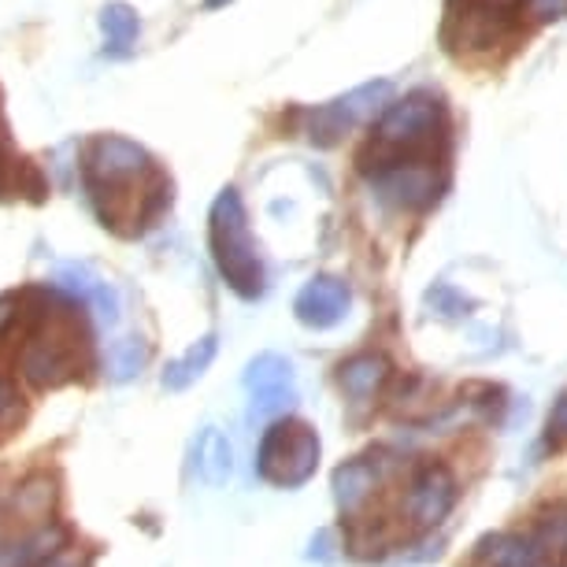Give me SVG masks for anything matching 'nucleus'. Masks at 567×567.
Listing matches in <instances>:
<instances>
[{"label":"nucleus","mask_w":567,"mask_h":567,"mask_svg":"<svg viewBox=\"0 0 567 567\" xmlns=\"http://www.w3.org/2000/svg\"><path fill=\"white\" fill-rule=\"evenodd\" d=\"M208 245L216 256L219 275L227 278V286L241 301H256L264 293V264L256 252L249 216H245L241 194L227 186L216 197V205L208 212Z\"/></svg>","instance_id":"3"},{"label":"nucleus","mask_w":567,"mask_h":567,"mask_svg":"<svg viewBox=\"0 0 567 567\" xmlns=\"http://www.w3.org/2000/svg\"><path fill=\"white\" fill-rule=\"evenodd\" d=\"M245 386L252 393V412L256 415H267V412H278L293 401V368L286 357L278 352H264L249 363L245 371Z\"/></svg>","instance_id":"9"},{"label":"nucleus","mask_w":567,"mask_h":567,"mask_svg":"<svg viewBox=\"0 0 567 567\" xmlns=\"http://www.w3.org/2000/svg\"><path fill=\"white\" fill-rule=\"evenodd\" d=\"M19 415H23V409H19V398L16 390L8 386L4 379H0V426H12Z\"/></svg>","instance_id":"23"},{"label":"nucleus","mask_w":567,"mask_h":567,"mask_svg":"<svg viewBox=\"0 0 567 567\" xmlns=\"http://www.w3.org/2000/svg\"><path fill=\"white\" fill-rule=\"evenodd\" d=\"M386 97H390V82L379 79V82H368V85H360V90L346 93V97L323 104V109L308 112V131H305L308 142L334 145L338 137L346 131H352L357 123L371 120V115L386 104Z\"/></svg>","instance_id":"7"},{"label":"nucleus","mask_w":567,"mask_h":567,"mask_svg":"<svg viewBox=\"0 0 567 567\" xmlns=\"http://www.w3.org/2000/svg\"><path fill=\"white\" fill-rule=\"evenodd\" d=\"M319 464V434L301 420H278L267 426L260 453H256V471L271 486H301L316 475Z\"/></svg>","instance_id":"4"},{"label":"nucleus","mask_w":567,"mask_h":567,"mask_svg":"<svg viewBox=\"0 0 567 567\" xmlns=\"http://www.w3.org/2000/svg\"><path fill=\"white\" fill-rule=\"evenodd\" d=\"M148 363V349L142 338H123L115 341V346L109 349V371L115 382H131L142 374V368Z\"/></svg>","instance_id":"20"},{"label":"nucleus","mask_w":567,"mask_h":567,"mask_svg":"<svg viewBox=\"0 0 567 567\" xmlns=\"http://www.w3.org/2000/svg\"><path fill=\"white\" fill-rule=\"evenodd\" d=\"M505 34V16L494 0H464V12H449L445 38L453 49H494Z\"/></svg>","instance_id":"8"},{"label":"nucleus","mask_w":567,"mask_h":567,"mask_svg":"<svg viewBox=\"0 0 567 567\" xmlns=\"http://www.w3.org/2000/svg\"><path fill=\"white\" fill-rule=\"evenodd\" d=\"M12 308H16V301H12V297H0V330H4L8 323H12V319H16V312H12Z\"/></svg>","instance_id":"27"},{"label":"nucleus","mask_w":567,"mask_h":567,"mask_svg":"<svg viewBox=\"0 0 567 567\" xmlns=\"http://www.w3.org/2000/svg\"><path fill=\"white\" fill-rule=\"evenodd\" d=\"M197 471H200V478L212 486H223L234 471L230 442L216 431V426H208V431L197 437Z\"/></svg>","instance_id":"18"},{"label":"nucleus","mask_w":567,"mask_h":567,"mask_svg":"<svg viewBox=\"0 0 567 567\" xmlns=\"http://www.w3.org/2000/svg\"><path fill=\"white\" fill-rule=\"evenodd\" d=\"M379 475H382V464L374 456H360V460H349L334 471V489H338V505L346 512H357L363 501L374 494L379 486Z\"/></svg>","instance_id":"14"},{"label":"nucleus","mask_w":567,"mask_h":567,"mask_svg":"<svg viewBox=\"0 0 567 567\" xmlns=\"http://www.w3.org/2000/svg\"><path fill=\"white\" fill-rule=\"evenodd\" d=\"M453 501H456V478L445 467H426L412 483L409 497H404V512H409L415 527H434L453 508Z\"/></svg>","instance_id":"10"},{"label":"nucleus","mask_w":567,"mask_h":567,"mask_svg":"<svg viewBox=\"0 0 567 567\" xmlns=\"http://www.w3.org/2000/svg\"><path fill=\"white\" fill-rule=\"evenodd\" d=\"M478 560L483 567H542L545 549L534 538H519V534H497L478 545Z\"/></svg>","instance_id":"15"},{"label":"nucleus","mask_w":567,"mask_h":567,"mask_svg":"<svg viewBox=\"0 0 567 567\" xmlns=\"http://www.w3.org/2000/svg\"><path fill=\"white\" fill-rule=\"evenodd\" d=\"M101 30H104V38H109L112 56H126V52L134 49L137 34H142V19H137L131 4L115 0V4L101 8Z\"/></svg>","instance_id":"17"},{"label":"nucleus","mask_w":567,"mask_h":567,"mask_svg":"<svg viewBox=\"0 0 567 567\" xmlns=\"http://www.w3.org/2000/svg\"><path fill=\"white\" fill-rule=\"evenodd\" d=\"M549 434L556 442H567V393H560L549 412Z\"/></svg>","instance_id":"24"},{"label":"nucleus","mask_w":567,"mask_h":567,"mask_svg":"<svg viewBox=\"0 0 567 567\" xmlns=\"http://www.w3.org/2000/svg\"><path fill=\"white\" fill-rule=\"evenodd\" d=\"M442 101L426 90H415L382 112L379 126H374V142H379V148H390V153H415L423 142H431L442 131Z\"/></svg>","instance_id":"5"},{"label":"nucleus","mask_w":567,"mask_h":567,"mask_svg":"<svg viewBox=\"0 0 567 567\" xmlns=\"http://www.w3.org/2000/svg\"><path fill=\"white\" fill-rule=\"evenodd\" d=\"M431 305H434V312L437 316H445V319H456V316H464L471 301L467 297H460L453 286H434L431 290Z\"/></svg>","instance_id":"22"},{"label":"nucleus","mask_w":567,"mask_h":567,"mask_svg":"<svg viewBox=\"0 0 567 567\" xmlns=\"http://www.w3.org/2000/svg\"><path fill=\"white\" fill-rule=\"evenodd\" d=\"M386 379H390V363L386 357H379V352H360V357L341 363V371H338V382H341V390H346V398L360 404L371 401L374 393L386 386Z\"/></svg>","instance_id":"13"},{"label":"nucleus","mask_w":567,"mask_h":567,"mask_svg":"<svg viewBox=\"0 0 567 567\" xmlns=\"http://www.w3.org/2000/svg\"><path fill=\"white\" fill-rule=\"evenodd\" d=\"M374 186H379L382 200H390V205L404 212H420L431 208L437 194H442V175H437L431 159L393 153V159L374 167Z\"/></svg>","instance_id":"6"},{"label":"nucleus","mask_w":567,"mask_h":567,"mask_svg":"<svg viewBox=\"0 0 567 567\" xmlns=\"http://www.w3.org/2000/svg\"><path fill=\"white\" fill-rule=\"evenodd\" d=\"M8 175H12V156H8L4 123H0V197H4V189H8Z\"/></svg>","instance_id":"26"},{"label":"nucleus","mask_w":567,"mask_h":567,"mask_svg":"<svg viewBox=\"0 0 567 567\" xmlns=\"http://www.w3.org/2000/svg\"><path fill=\"white\" fill-rule=\"evenodd\" d=\"M52 282L60 286L63 293H71V297H79L82 305H90L93 312L101 316V323H115L120 319V293L112 290L104 278L93 271V267H85V264H60L56 267V275H52Z\"/></svg>","instance_id":"12"},{"label":"nucleus","mask_w":567,"mask_h":567,"mask_svg":"<svg viewBox=\"0 0 567 567\" xmlns=\"http://www.w3.org/2000/svg\"><path fill=\"white\" fill-rule=\"evenodd\" d=\"M293 312L301 319L305 327H316V330H327L346 319L349 312V286L338 282V278H312L293 301Z\"/></svg>","instance_id":"11"},{"label":"nucleus","mask_w":567,"mask_h":567,"mask_svg":"<svg viewBox=\"0 0 567 567\" xmlns=\"http://www.w3.org/2000/svg\"><path fill=\"white\" fill-rule=\"evenodd\" d=\"M530 16L538 19H564L567 16V0H527Z\"/></svg>","instance_id":"25"},{"label":"nucleus","mask_w":567,"mask_h":567,"mask_svg":"<svg viewBox=\"0 0 567 567\" xmlns=\"http://www.w3.org/2000/svg\"><path fill=\"white\" fill-rule=\"evenodd\" d=\"M38 567H68V564H63V560H41Z\"/></svg>","instance_id":"28"},{"label":"nucleus","mask_w":567,"mask_h":567,"mask_svg":"<svg viewBox=\"0 0 567 567\" xmlns=\"http://www.w3.org/2000/svg\"><path fill=\"white\" fill-rule=\"evenodd\" d=\"M52 501H56V486H52V478L49 475H34L30 483L19 486L12 516L38 523V519H45L49 512H52Z\"/></svg>","instance_id":"19"},{"label":"nucleus","mask_w":567,"mask_h":567,"mask_svg":"<svg viewBox=\"0 0 567 567\" xmlns=\"http://www.w3.org/2000/svg\"><path fill=\"white\" fill-rule=\"evenodd\" d=\"M82 182L97 219L115 234H142L171 205V182L131 137L97 134L82 153Z\"/></svg>","instance_id":"1"},{"label":"nucleus","mask_w":567,"mask_h":567,"mask_svg":"<svg viewBox=\"0 0 567 567\" xmlns=\"http://www.w3.org/2000/svg\"><path fill=\"white\" fill-rule=\"evenodd\" d=\"M216 352H219V338L216 334H205V338L197 341V346H189L178 360H171L167 368H164V390L178 393V390L194 386L200 374L212 368Z\"/></svg>","instance_id":"16"},{"label":"nucleus","mask_w":567,"mask_h":567,"mask_svg":"<svg viewBox=\"0 0 567 567\" xmlns=\"http://www.w3.org/2000/svg\"><path fill=\"white\" fill-rule=\"evenodd\" d=\"M85 368H90V334H85L82 312H74L71 305L38 308L19 349V371L27 374L30 386L56 390L79 379Z\"/></svg>","instance_id":"2"},{"label":"nucleus","mask_w":567,"mask_h":567,"mask_svg":"<svg viewBox=\"0 0 567 567\" xmlns=\"http://www.w3.org/2000/svg\"><path fill=\"white\" fill-rule=\"evenodd\" d=\"M223 4H230V0H208V8H223Z\"/></svg>","instance_id":"29"},{"label":"nucleus","mask_w":567,"mask_h":567,"mask_svg":"<svg viewBox=\"0 0 567 567\" xmlns=\"http://www.w3.org/2000/svg\"><path fill=\"white\" fill-rule=\"evenodd\" d=\"M534 542H538L549 556H567V508L549 512V516L538 523Z\"/></svg>","instance_id":"21"}]
</instances>
